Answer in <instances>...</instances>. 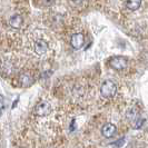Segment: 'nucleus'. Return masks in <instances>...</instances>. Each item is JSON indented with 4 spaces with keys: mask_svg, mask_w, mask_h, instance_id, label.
I'll use <instances>...</instances> for the list:
<instances>
[{
    "mask_svg": "<svg viewBox=\"0 0 148 148\" xmlns=\"http://www.w3.org/2000/svg\"><path fill=\"white\" fill-rule=\"evenodd\" d=\"M140 5H141V0H127L126 2L127 8L129 10H133V11L137 10L138 8L140 7Z\"/></svg>",
    "mask_w": 148,
    "mask_h": 148,
    "instance_id": "obj_10",
    "label": "nucleus"
},
{
    "mask_svg": "<svg viewBox=\"0 0 148 148\" xmlns=\"http://www.w3.org/2000/svg\"><path fill=\"white\" fill-rule=\"evenodd\" d=\"M127 118L130 121V124L133 125V128L137 129V128H140L143 125V121H145V119H141L139 116V112L136 110V109H129L127 111Z\"/></svg>",
    "mask_w": 148,
    "mask_h": 148,
    "instance_id": "obj_2",
    "label": "nucleus"
},
{
    "mask_svg": "<svg viewBox=\"0 0 148 148\" xmlns=\"http://www.w3.org/2000/svg\"><path fill=\"white\" fill-rule=\"evenodd\" d=\"M85 44V37L82 34H74L70 39V45L74 49H80Z\"/></svg>",
    "mask_w": 148,
    "mask_h": 148,
    "instance_id": "obj_5",
    "label": "nucleus"
},
{
    "mask_svg": "<svg viewBox=\"0 0 148 148\" xmlns=\"http://www.w3.org/2000/svg\"><path fill=\"white\" fill-rule=\"evenodd\" d=\"M48 50V45L45 40H37L35 42V52L37 55H44Z\"/></svg>",
    "mask_w": 148,
    "mask_h": 148,
    "instance_id": "obj_7",
    "label": "nucleus"
},
{
    "mask_svg": "<svg viewBox=\"0 0 148 148\" xmlns=\"http://www.w3.org/2000/svg\"><path fill=\"white\" fill-rule=\"evenodd\" d=\"M1 114H2V111H1V109H0V117H1Z\"/></svg>",
    "mask_w": 148,
    "mask_h": 148,
    "instance_id": "obj_12",
    "label": "nucleus"
},
{
    "mask_svg": "<svg viewBox=\"0 0 148 148\" xmlns=\"http://www.w3.org/2000/svg\"><path fill=\"white\" fill-rule=\"evenodd\" d=\"M19 82H20V85H21L22 87H29V86L32 85L34 79H32V77L29 76L28 74H22V75H20V77H19Z\"/></svg>",
    "mask_w": 148,
    "mask_h": 148,
    "instance_id": "obj_9",
    "label": "nucleus"
},
{
    "mask_svg": "<svg viewBox=\"0 0 148 148\" xmlns=\"http://www.w3.org/2000/svg\"><path fill=\"white\" fill-rule=\"evenodd\" d=\"M117 92V86L116 84L111 80H106L103 82L101 87H100V94L103 97L109 98V97H114Z\"/></svg>",
    "mask_w": 148,
    "mask_h": 148,
    "instance_id": "obj_1",
    "label": "nucleus"
},
{
    "mask_svg": "<svg viewBox=\"0 0 148 148\" xmlns=\"http://www.w3.org/2000/svg\"><path fill=\"white\" fill-rule=\"evenodd\" d=\"M22 22H23V19L20 15H14L11 18H10V26L12 28H16V29H19L20 27L22 26Z\"/></svg>",
    "mask_w": 148,
    "mask_h": 148,
    "instance_id": "obj_8",
    "label": "nucleus"
},
{
    "mask_svg": "<svg viewBox=\"0 0 148 148\" xmlns=\"http://www.w3.org/2000/svg\"><path fill=\"white\" fill-rule=\"evenodd\" d=\"M35 112L37 116H47L51 112V107L50 105L46 101H41L36 106L35 108Z\"/></svg>",
    "mask_w": 148,
    "mask_h": 148,
    "instance_id": "obj_4",
    "label": "nucleus"
},
{
    "mask_svg": "<svg viewBox=\"0 0 148 148\" xmlns=\"http://www.w3.org/2000/svg\"><path fill=\"white\" fill-rule=\"evenodd\" d=\"M6 107V101H5V97L0 95V109H3Z\"/></svg>",
    "mask_w": 148,
    "mask_h": 148,
    "instance_id": "obj_11",
    "label": "nucleus"
},
{
    "mask_svg": "<svg viewBox=\"0 0 148 148\" xmlns=\"http://www.w3.org/2000/svg\"><path fill=\"white\" fill-rule=\"evenodd\" d=\"M116 130H117L116 126L114 124L108 123V124H106V125L103 126V128H101V134H103V136L106 137V138H111V137L115 136Z\"/></svg>",
    "mask_w": 148,
    "mask_h": 148,
    "instance_id": "obj_6",
    "label": "nucleus"
},
{
    "mask_svg": "<svg viewBox=\"0 0 148 148\" xmlns=\"http://www.w3.org/2000/svg\"><path fill=\"white\" fill-rule=\"evenodd\" d=\"M110 66L114 69H117V70H123L127 67V59L123 56H116V57H112L109 61Z\"/></svg>",
    "mask_w": 148,
    "mask_h": 148,
    "instance_id": "obj_3",
    "label": "nucleus"
}]
</instances>
